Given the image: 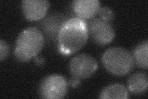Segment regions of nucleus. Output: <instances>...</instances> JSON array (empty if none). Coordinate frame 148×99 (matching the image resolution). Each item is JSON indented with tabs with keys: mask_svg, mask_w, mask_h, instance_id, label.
I'll return each instance as SVG.
<instances>
[{
	"mask_svg": "<svg viewBox=\"0 0 148 99\" xmlns=\"http://www.w3.org/2000/svg\"><path fill=\"white\" fill-rule=\"evenodd\" d=\"M88 37L86 21L77 16L71 17L63 24L59 31L58 48L64 55H71L85 45Z\"/></svg>",
	"mask_w": 148,
	"mask_h": 99,
	"instance_id": "nucleus-1",
	"label": "nucleus"
},
{
	"mask_svg": "<svg viewBox=\"0 0 148 99\" xmlns=\"http://www.w3.org/2000/svg\"><path fill=\"white\" fill-rule=\"evenodd\" d=\"M44 44V35L38 27H27L17 37L14 55L19 61L27 62L37 56Z\"/></svg>",
	"mask_w": 148,
	"mask_h": 99,
	"instance_id": "nucleus-2",
	"label": "nucleus"
},
{
	"mask_svg": "<svg viewBox=\"0 0 148 99\" xmlns=\"http://www.w3.org/2000/svg\"><path fill=\"white\" fill-rule=\"evenodd\" d=\"M101 60L106 70L117 76L127 74L132 71L135 65L132 53L120 46L108 48L102 55Z\"/></svg>",
	"mask_w": 148,
	"mask_h": 99,
	"instance_id": "nucleus-3",
	"label": "nucleus"
},
{
	"mask_svg": "<svg viewBox=\"0 0 148 99\" xmlns=\"http://www.w3.org/2000/svg\"><path fill=\"white\" fill-rule=\"evenodd\" d=\"M68 83L62 76L51 74L45 77L40 84L39 94L44 98H62L67 93Z\"/></svg>",
	"mask_w": 148,
	"mask_h": 99,
	"instance_id": "nucleus-4",
	"label": "nucleus"
},
{
	"mask_svg": "<svg viewBox=\"0 0 148 99\" xmlns=\"http://www.w3.org/2000/svg\"><path fill=\"white\" fill-rule=\"evenodd\" d=\"M86 22L88 35L96 44L104 45L114 39L115 30L110 22L98 17H93Z\"/></svg>",
	"mask_w": 148,
	"mask_h": 99,
	"instance_id": "nucleus-5",
	"label": "nucleus"
},
{
	"mask_svg": "<svg viewBox=\"0 0 148 99\" xmlns=\"http://www.w3.org/2000/svg\"><path fill=\"white\" fill-rule=\"evenodd\" d=\"M69 17L65 14L54 12L45 16L38 22V29L43 33L45 39L57 45L58 37L63 24Z\"/></svg>",
	"mask_w": 148,
	"mask_h": 99,
	"instance_id": "nucleus-6",
	"label": "nucleus"
},
{
	"mask_svg": "<svg viewBox=\"0 0 148 99\" xmlns=\"http://www.w3.org/2000/svg\"><path fill=\"white\" fill-rule=\"evenodd\" d=\"M97 68V61L93 56L88 53L77 55L69 63V69L72 76L81 80L90 77Z\"/></svg>",
	"mask_w": 148,
	"mask_h": 99,
	"instance_id": "nucleus-7",
	"label": "nucleus"
},
{
	"mask_svg": "<svg viewBox=\"0 0 148 99\" xmlns=\"http://www.w3.org/2000/svg\"><path fill=\"white\" fill-rule=\"evenodd\" d=\"M49 2L46 0H24L22 1V12L29 21H40L48 12Z\"/></svg>",
	"mask_w": 148,
	"mask_h": 99,
	"instance_id": "nucleus-8",
	"label": "nucleus"
},
{
	"mask_svg": "<svg viewBox=\"0 0 148 99\" xmlns=\"http://www.w3.org/2000/svg\"><path fill=\"white\" fill-rule=\"evenodd\" d=\"M72 6L78 17L87 21L98 14L101 4L98 0H75Z\"/></svg>",
	"mask_w": 148,
	"mask_h": 99,
	"instance_id": "nucleus-9",
	"label": "nucleus"
},
{
	"mask_svg": "<svg viewBox=\"0 0 148 99\" xmlns=\"http://www.w3.org/2000/svg\"><path fill=\"white\" fill-rule=\"evenodd\" d=\"M147 75L144 72H137L131 75L127 81L128 91L134 94H141L147 91Z\"/></svg>",
	"mask_w": 148,
	"mask_h": 99,
	"instance_id": "nucleus-10",
	"label": "nucleus"
},
{
	"mask_svg": "<svg viewBox=\"0 0 148 99\" xmlns=\"http://www.w3.org/2000/svg\"><path fill=\"white\" fill-rule=\"evenodd\" d=\"M129 93L123 85L115 83L106 87L100 93V98H128Z\"/></svg>",
	"mask_w": 148,
	"mask_h": 99,
	"instance_id": "nucleus-11",
	"label": "nucleus"
},
{
	"mask_svg": "<svg viewBox=\"0 0 148 99\" xmlns=\"http://www.w3.org/2000/svg\"><path fill=\"white\" fill-rule=\"evenodd\" d=\"M148 42L147 40L139 43L134 48L132 55L134 62L138 66L146 69L147 68Z\"/></svg>",
	"mask_w": 148,
	"mask_h": 99,
	"instance_id": "nucleus-12",
	"label": "nucleus"
},
{
	"mask_svg": "<svg viewBox=\"0 0 148 99\" xmlns=\"http://www.w3.org/2000/svg\"><path fill=\"white\" fill-rule=\"evenodd\" d=\"M98 14L100 19L109 22L112 21L115 16L112 9L108 6L100 7Z\"/></svg>",
	"mask_w": 148,
	"mask_h": 99,
	"instance_id": "nucleus-13",
	"label": "nucleus"
},
{
	"mask_svg": "<svg viewBox=\"0 0 148 99\" xmlns=\"http://www.w3.org/2000/svg\"><path fill=\"white\" fill-rule=\"evenodd\" d=\"M10 47L6 41L1 39L0 40V60L3 61L9 55Z\"/></svg>",
	"mask_w": 148,
	"mask_h": 99,
	"instance_id": "nucleus-14",
	"label": "nucleus"
},
{
	"mask_svg": "<svg viewBox=\"0 0 148 99\" xmlns=\"http://www.w3.org/2000/svg\"><path fill=\"white\" fill-rule=\"evenodd\" d=\"M80 82L81 79L72 76V78L70 79V81L69 82V84L72 87H76L78 85H80Z\"/></svg>",
	"mask_w": 148,
	"mask_h": 99,
	"instance_id": "nucleus-15",
	"label": "nucleus"
},
{
	"mask_svg": "<svg viewBox=\"0 0 148 99\" xmlns=\"http://www.w3.org/2000/svg\"><path fill=\"white\" fill-rule=\"evenodd\" d=\"M34 60H35V62L37 64H43L45 63V60L42 58H38L37 57V56H36V57L34 58Z\"/></svg>",
	"mask_w": 148,
	"mask_h": 99,
	"instance_id": "nucleus-16",
	"label": "nucleus"
}]
</instances>
